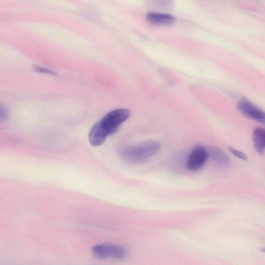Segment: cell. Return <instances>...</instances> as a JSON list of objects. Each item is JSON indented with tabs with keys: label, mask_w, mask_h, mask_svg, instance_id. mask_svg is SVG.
I'll return each mask as SVG.
<instances>
[{
	"label": "cell",
	"mask_w": 265,
	"mask_h": 265,
	"mask_svg": "<svg viewBox=\"0 0 265 265\" xmlns=\"http://www.w3.org/2000/svg\"><path fill=\"white\" fill-rule=\"evenodd\" d=\"M130 113L127 109L119 108L107 114L90 131L89 140L92 145H102L108 136L115 134L121 124L129 117Z\"/></svg>",
	"instance_id": "cell-1"
},
{
	"label": "cell",
	"mask_w": 265,
	"mask_h": 265,
	"mask_svg": "<svg viewBox=\"0 0 265 265\" xmlns=\"http://www.w3.org/2000/svg\"><path fill=\"white\" fill-rule=\"evenodd\" d=\"M161 148L159 142L147 141L127 147L121 151V156L127 163L139 164L156 155Z\"/></svg>",
	"instance_id": "cell-2"
},
{
	"label": "cell",
	"mask_w": 265,
	"mask_h": 265,
	"mask_svg": "<svg viewBox=\"0 0 265 265\" xmlns=\"http://www.w3.org/2000/svg\"><path fill=\"white\" fill-rule=\"evenodd\" d=\"M94 256L98 259L112 258L122 260L127 255L126 248L121 245L104 243L95 246L92 249Z\"/></svg>",
	"instance_id": "cell-3"
},
{
	"label": "cell",
	"mask_w": 265,
	"mask_h": 265,
	"mask_svg": "<svg viewBox=\"0 0 265 265\" xmlns=\"http://www.w3.org/2000/svg\"><path fill=\"white\" fill-rule=\"evenodd\" d=\"M209 158L208 150L203 146L198 145L191 151L188 158L187 167L191 171L200 169Z\"/></svg>",
	"instance_id": "cell-4"
},
{
	"label": "cell",
	"mask_w": 265,
	"mask_h": 265,
	"mask_svg": "<svg viewBox=\"0 0 265 265\" xmlns=\"http://www.w3.org/2000/svg\"><path fill=\"white\" fill-rule=\"evenodd\" d=\"M240 112L246 117L261 123H264L265 115L263 112L252 103L247 100L240 101L238 105Z\"/></svg>",
	"instance_id": "cell-5"
},
{
	"label": "cell",
	"mask_w": 265,
	"mask_h": 265,
	"mask_svg": "<svg viewBox=\"0 0 265 265\" xmlns=\"http://www.w3.org/2000/svg\"><path fill=\"white\" fill-rule=\"evenodd\" d=\"M208 152L209 157L219 165L229 167L231 165L230 158L222 149L217 147H211Z\"/></svg>",
	"instance_id": "cell-6"
},
{
	"label": "cell",
	"mask_w": 265,
	"mask_h": 265,
	"mask_svg": "<svg viewBox=\"0 0 265 265\" xmlns=\"http://www.w3.org/2000/svg\"><path fill=\"white\" fill-rule=\"evenodd\" d=\"M146 18L150 23L154 25H169L175 21L174 17L171 15L155 12L148 13Z\"/></svg>",
	"instance_id": "cell-7"
},
{
	"label": "cell",
	"mask_w": 265,
	"mask_h": 265,
	"mask_svg": "<svg viewBox=\"0 0 265 265\" xmlns=\"http://www.w3.org/2000/svg\"><path fill=\"white\" fill-rule=\"evenodd\" d=\"M253 141L256 151L260 155L263 154L265 149V130L256 127L253 132Z\"/></svg>",
	"instance_id": "cell-8"
},
{
	"label": "cell",
	"mask_w": 265,
	"mask_h": 265,
	"mask_svg": "<svg viewBox=\"0 0 265 265\" xmlns=\"http://www.w3.org/2000/svg\"><path fill=\"white\" fill-rule=\"evenodd\" d=\"M229 149L230 152L232 153L234 156L237 157L239 159L244 161L247 160L248 157L246 154L244 153H243L239 150L235 149L232 147H229Z\"/></svg>",
	"instance_id": "cell-9"
},
{
	"label": "cell",
	"mask_w": 265,
	"mask_h": 265,
	"mask_svg": "<svg viewBox=\"0 0 265 265\" xmlns=\"http://www.w3.org/2000/svg\"><path fill=\"white\" fill-rule=\"evenodd\" d=\"M8 116V109L3 104L0 103V122L6 121Z\"/></svg>",
	"instance_id": "cell-10"
},
{
	"label": "cell",
	"mask_w": 265,
	"mask_h": 265,
	"mask_svg": "<svg viewBox=\"0 0 265 265\" xmlns=\"http://www.w3.org/2000/svg\"><path fill=\"white\" fill-rule=\"evenodd\" d=\"M36 70H37L38 71H40V72L50 73V74H54V73L51 72L50 70H48L47 69L41 68L40 67H37V66H36Z\"/></svg>",
	"instance_id": "cell-11"
}]
</instances>
